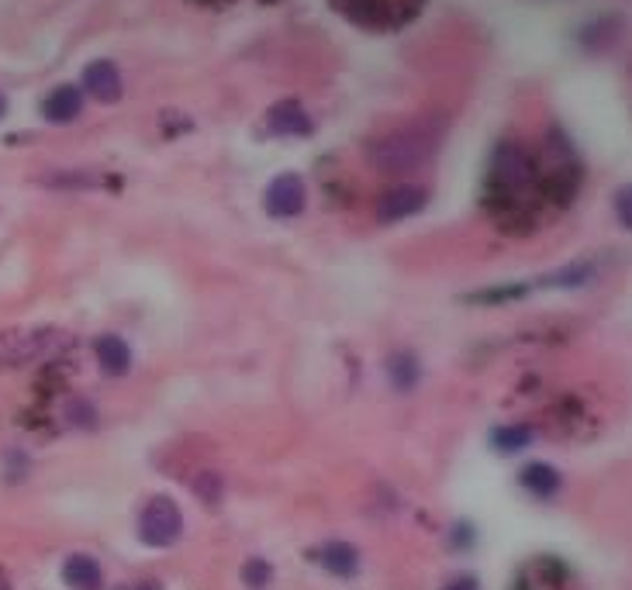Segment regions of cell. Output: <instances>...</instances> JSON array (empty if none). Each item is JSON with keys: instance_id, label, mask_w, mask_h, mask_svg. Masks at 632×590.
<instances>
[{"instance_id": "cell-4", "label": "cell", "mask_w": 632, "mask_h": 590, "mask_svg": "<svg viewBox=\"0 0 632 590\" xmlns=\"http://www.w3.org/2000/svg\"><path fill=\"white\" fill-rule=\"evenodd\" d=\"M66 335L59 329H8L0 332V366H28L63 353Z\"/></svg>"}, {"instance_id": "cell-24", "label": "cell", "mask_w": 632, "mask_h": 590, "mask_svg": "<svg viewBox=\"0 0 632 590\" xmlns=\"http://www.w3.org/2000/svg\"><path fill=\"white\" fill-rule=\"evenodd\" d=\"M446 590H481V580L474 574H460V577H453L450 583H446Z\"/></svg>"}, {"instance_id": "cell-23", "label": "cell", "mask_w": 632, "mask_h": 590, "mask_svg": "<svg viewBox=\"0 0 632 590\" xmlns=\"http://www.w3.org/2000/svg\"><path fill=\"white\" fill-rule=\"evenodd\" d=\"M616 218H619V225L625 232H632V183H625V187L616 190Z\"/></svg>"}, {"instance_id": "cell-10", "label": "cell", "mask_w": 632, "mask_h": 590, "mask_svg": "<svg viewBox=\"0 0 632 590\" xmlns=\"http://www.w3.org/2000/svg\"><path fill=\"white\" fill-rule=\"evenodd\" d=\"M80 90H84V97H94L97 105H118L125 97V76L111 59H94L80 76Z\"/></svg>"}, {"instance_id": "cell-22", "label": "cell", "mask_w": 632, "mask_h": 590, "mask_svg": "<svg viewBox=\"0 0 632 590\" xmlns=\"http://www.w3.org/2000/svg\"><path fill=\"white\" fill-rule=\"evenodd\" d=\"M450 545L460 549V553L474 549L477 545V528L471 521H453V528H450Z\"/></svg>"}, {"instance_id": "cell-2", "label": "cell", "mask_w": 632, "mask_h": 590, "mask_svg": "<svg viewBox=\"0 0 632 590\" xmlns=\"http://www.w3.org/2000/svg\"><path fill=\"white\" fill-rule=\"evenodd\" d=\"M436 146H439V132L433 125H425V121H412V125H401L370 138L363 152L374 170L387 176H408L436 156Z\"/></svg>"}, {"instance_id": "cell-8", "label": "cell", "mask_w": 632, "mask_h": 590, "mask_svg": "<svg viewBox=\"0 0 632 590\" xmlns=\"http://www.w3.org/2000/svg\"><path fill=\"white\" fill-rule=\"evenodd\" d=\"M263 128L274 138H308L315 132V118L308 114V108H304L301 100L283 97L263 114Z\"/></svg>"}, {"instance_id": "cell-11", "label": "cell", "mask_w": 632, "mask_h": 590, "mask_svg": "<svg viewBox=\"0 0 632 590\" xmlns=\"http://www.w3.org/2000/svg\"><path fill=\"white\" fill-rule=\"evenodd\" d=\"M574 587V574L570 566L557 556H539L522 566V574L512 590H570Z\"/></svg>"}, {"instance_id": "cell-1", "label": "cell", "mask_w": 632, "mask_h": 590, "mask_svg": "<svg viewBox=\"0 0 632 590\" xmlns=\"http://www.w3.org/2000/svg\"><path fill=\"white\" fill-rule=\"evenodd\" d=\"M484 208L505 232H525L536 225L543 208L539 167L519 142H498L484 180Z\"/></svg>"}, {"instance_id": "cell-5", "label": "cell", "mask_w": 632, "mask_h": 590, "mask_svg": "<svg viewBox=\"0 0 632 590\" xmlns=\"http://www.w3.org/2000/svg\"><path fill=\"white\" fill-rule=\"evenodd\" d=\"M342 17L363 25V28H398L422 11L425 0H332Z\"/></svg>"}, {"instance_id": "cell-20", "label": "cell", "mask_w": 632, "mask_h": 590, "mask_svg": "<svg viewBox=\"0 0 632 590\" xmlns=\"http://www.w3.org/2000/svg\"><path fill=\"white\" fill-rule=\"evenodd\" d=\"M591 276H595V267H587V262H574V267H563L560 273L543 276V287H584Z\"/></svg>"}, {"instance_id": "cell-18", "label": "cell", "mask_w": 632, "mask_h": 590, "mask_svg": "<svg viewBox=\"0 0 632 590\" xmlns=\"http://www.w3.org/2000/svg\"><path fill=\"white\" fill-rule=\"evenodd\" d=\"M528 283H501V287H487V291H477L471 294L466 300H477V304H491V308H498V304H515L522 297H528Z\"/></svg>"}, {"instance_id": "cell-9", "label": "cell", "mask_w": 632, "mask_h": 590, "mask_svg": "<svg viewBox=\"0 0 632 590\" xmlns=\"http://www.w3.org/2000/svg\"><path fill=\"white\" fill-rule=\"evenodd\" d=\"M308 560L325 569L329 577H339V580H353L360 577V566H363V556L353 542L345 539H329V542H318L315 549H308Z\"/></svg>"}, {"instance_id": "cell-3", "label": "cell", "mask_w": 632, "mask_h": 590, "mask_svg": "<svg viewBox=\"0 0 632 590\" xmlns=\"http://www.w3.org/2000/svg\"><path fill=\"white\" fill-rule=\"evenodd\" d=\"M138 542L146 549H173L183 539V512L170 494H153L138 507Z\"/></svg>"}, {"instance_id": "cell-13", "label": "cell", "mask_w": 632, "mask_h": 590, "mask_svg": "<svg viewBox=\"0 0 632 590\" xmlns=\"http://www.w3.org/2000/svg\"><path fill=\"white\" fill-rule=\"evenodd\" d=\"M84 114V90L76 84H59L42 97V118L49 125H73Z\"/></svg>"}, {"instance_id": "cell-25", "label": "cell", "mask_w": 632, "mask_h": 590, "mask_svg": "<svg viewBox=\"0 0 632 590\" xmlns=\"http://www.w3.org/2000/svg\"><path fill=\"white\" fill-rule=\"evenodd\" d=\"M4 114H8V97L0 94V121H4Z\"/></svg>"}, {"instance_id": "cell-21", "label": "cell", "mask_w": 632, "mask_h": 590, "mask_svg": "<svg viewBox=\"0 0 632 590\" xmlns=\"http://www.w3.org/2000/svg\"><path fill=\"white\" fill-rule=\"evenodd\" d=\"M194 494L204 501V504H218L221 494H226V487H221V477L211 474V470H204L197 480H194Z\"/></svg>"}, {"instance_id": "cell-17", "label": "cell", "mask_w": 632, "mask_h": 590, "mask_svg": "<svg viewBox=\"0 0 632 590\" xmlns=\"http://www.w3.org/2000/svg\"><path fill=\"white\" fill-rule=\"evenodd\" d=\"M487 442H491V450L501 453V456H515V453H525L528 445L536 442V432L528 429L525 421H505V425H495L491 435H487Z\"/></svg>"}, {"instance_id": "cell-7", "label": "cell", "mask_w": 632, "mask_h": 590, "mask_svg": "<svg viewBox=\"0 0 632 590\" xmlns=\"http://www.w3.org/2000/svg\"><path fill=\"white\" fill-rule=\"evenodd\" d=\"M429 208V190L418 187V183H398V187L384 190L374 205V218L380 225H398V221H408L422 214Z\"/></svg>"}, {"instance_id": "cell-15", "label": "cell", "mask_w": 632, "mask_h": 590, "mask_svg": "<svg viewBox=\"0 0 632 590\" xmlns=\"http://www.w3.org/2000/svg\"><path fill=\"white\" fill-rule=\"evenodd\" d=\"M63 583L70 590H105V566L90 553H70L63 560Z\"/></svg>"}, {"instance_id": "cell-6", "label": "cell", "mask_w": 632, "mask_h": 590, "mask_svg": "<svg viewBox=\"0 0 632 590\" xmlns=\"http://www.w3.org/2000/svg\"><path fill=\"white\" fill-rule=\"evenodd\" d=\"M304 208H308V187L297 173H280L263 190V211L277 221H291L304 214Z\"/></svg>"}, {"instance_id": "cell-14", "label": "cell", "mask_w": 632, "mask_h": 590, "mask_svg": "<svg viewBox=\"0 0 632 590\" xmlns=\"http://www.w3.org/2000/svg\"><path fill=\"white\" fill-rule=\"evenodd\" d=\"M519 487L536 501H554L563 491V477H560V470L554 463L533 459L519 470Z\"/></svg>"}, {"instance_id": "cell-16", "label": "cell", "mask_w": 632, "mask_h": 590, "mask_svg": "<svg viewBox=\"0 0 632 590\" xmlns=\"http://www.w3.org/2000/svg\"><path fill=\"white\" fill-rule=\"evenodd\" d=\"M384 373H387V383H391L398 394H412L415 386L422 383V362H418L415 353L398 349V353L387 356Z\"/></svg>"}, {"instance_id": "cell-12", "label": "cell", "mask_w": 632, "mask_h": 590, "mask_svg": "<svg viewBox=\"0 0 632 590\" xmlns=\"http://www.w3.org/2000/svg\"><path fill=\"white\" fill-rule=\"evenodd\" d=\"M94 356H97V366H100V373H108V377H129L132 373V366H135V353H132V345L114 335V332H105V335H97L94 339Z\"/></svg>"}, {"instance_id": "cell-19", "label": "cell", "mask_w": 632, "mask_h": 590, "mask_svg": "<svg viewBox=\"0 0 632 590\" xmlns=\"http://www.w3.org/2000/svg\"><path fill=\"white\" fill-rule=\"evenodd\" d=\"M242 583H246L250 590H267L270 583H274V577H277V569H274V563L270 560H263V556H250L246 563H242Z\"/></svg>"}]
</instances>
